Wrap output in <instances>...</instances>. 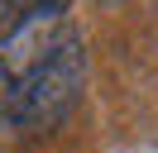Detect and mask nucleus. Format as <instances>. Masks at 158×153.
I'll list each match as a JSON object with an SVG mask.
<instances>
[{"instance_id": "nucleus-1", "label": "nucleus", "mask_w": 158, "mask_h": 153, "mask_svg": "<svg viewBox=\"0 0 158 153\" xmlns=\"http://www.w3.org/2000/svg\"><path fill=\"white\" fill-rule=\"evenodd\" d=\"M81 86H86V43L77 34L24 91H15L0 105V120L15 134H48L53 124L72 115V105L81 101Z\"/></svg>"}, {"instance_id": "nucleus-2", "label": "nucleus", "mask_w": 158, "mask_h": 153, "mask_svg": "<svg viewBox=\"0 0 158 153\" xmlns=\"http://www.w3.org/2000/svg\"><path fill=\"white\" fill-rule=\"evenodd\" d=\"M72 38H77V24L67 19V10H39V14L10 24L0 34V105L15 91H24Z\"/></svg>"}, {"instance_id": "nucleus-3", "label": "nucleus", "mask_w": 158, "mask_h": 153, "mask_svg": "<svg viewBox=\"0 0 158 153\" xmlns=\"http://www.w3.org/2000/svg\"><path fill=\"white\" fill-rule=\"evenodd\" d=\"M39 10H67V0H0V34L19 19L39 14Z\"/></svg>"}]
</instances>
